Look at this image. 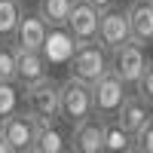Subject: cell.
<instances>
[{"mask_svg":"<svg viewBox=\"0 0 153 153\" xmlns=\"http://www.w3.org/2000/svg\"><path fill=\"white\" fill-rule=\"evenodd\" d=\"M25 113L40 126H55L58 120V83L52 76H43L31 86H25Z\"/></svg>","mask_w":153,"mask_h":153,"instance_id":"6da1fadb","label":"cell"},{"mask_svg":"<svg viewBox=\"0 0 153 153\" xmlns=\"http://www.w3.org/2000/svg\"><path fill=\"white\" fill-rule=\"evenodd\" d=\"M92 113V89L83 80L68 76L65 83H58V120H65L71 129L86 123Z\"/></svg>","mask_w":153,"mask_h":153,"instance_id":"7a4b0ae2","label":"cell"},{"mask_svg":"<svg viewBox=\"0 0 153 153\" xmlns=\"http://www.w3.org/2000/svg\"><path fill=\"white\" fill-rule=\"evenodd\" d=\"M110 71V52L98 40L92 43H76L74 52H71V61H68V76L74 80H83L92 86L98 76H104Z\"/></svg>","mask_w":153,"mask_h":153,"instance_id":"3957f363","label":"cell"},{"mask_svg":"<svg viewBox=\"0 0 153 153\" xmlns=\"http://www.w3.org/2000/svg\"><path fill=\"white\" fill-rule=\"evenodd\" d=\"M92 89V113L98 120H113L117 117V110H120V104L126 101V86L113 76L110 71L104 74V76H98V80L89 86Z\"/></svg>","mask_w":153,"mask_h":153,"instance_id":"277c9868","label":"cell"},{"mask_svg":"<svg viewBox=\"0 0 153 153\" xmlns=\"http://www.w3.org/2000/svg\"><path fill=\"white\" fill-rule=\"evenodd\" d=\"M37 126L25 110L12 113V117H6L3 123H0V141H3L12 153H28L34 150V138H37Z\"/></svg>","mask_w":153,"mask_h":153,"instance_id":"5b68a950","label":"cell"},{"mask_svg":"<svg viewBox=\"0 0 153 153\" xmlns=\"http://www.w3.org/2000/svg\"><path fill=\"white\" fill-rule=\"evenodd\" d=\"M144 68H147V55H144V49L135 46V43H126V46L110 52V74L117 76L123 86H135L138 76L144 74Z\"/></svg>","mask_w":153,"mask_h":153,"instance_id":"8992f818","label":"cell"},{"mask_svg":"<svg viewBox=\"0 0 153 153\" xmlns=\"http://www.w3.org/2000/svg\"><path fill=\"white\" fill-rule=\"evenodd\" d=\"M95 40L107 49V52H113V49H120L126 43H132L129 40V19H126V9L120 6H110L104 9L98 16V37Z\"/></svg>","mask_w":153,"mask_h":153,"instance_id":"52a82bcc","label":"cell"},{"mask_svg":"<svg viewBox=\"0 0 153 153\" xmlns=\"http://www.w3.org/2000/svg\"><path fill=\"white\" fill-rule=\"evenodd\" d=\"M98 16L101 12L95 6H89L86 0H74L71 12H68V22H65L71 40L74 43H92L98 37Z\"/></svg>","mask_w":153,"mask_h":153,"instance_id":"ba28073f","label":"cell"},{"mask_svg":"<svg viewBox=\"0 0 153 153\" xmlns=\"http://www.w3.org/2000/svg\"><path fill=\"white\" fill-rule=\"evenodd\" d=\"M49 40V28L37 12H22V19L12 31V46L16 49H28V52H43Z\"/></svg>","mask_w":153,"mask_h":153,"instance_id":"9c48e42d","label":"cell"},{"mask_svg":"<svg viewBox=\"0 0 153 153\" xmlns=\"http://www.w3.org/2000/svg\"><path fill=\"white\" fill-rule=\"evenodd\" d=\"M104 120L89 117L86 123L74 126L68 138V153H104Z\"/></svg>","mask_w":153,"mask_h":153,"instance_id":"30bf717a","label":"cell"},{"mask_svg":"<svg viewBox=\"0 0 153 153\" xmlns=\"http://www.w3.org/2000/svg\"><path fill=\"white\" fill-rule=\"evenodd\" d=\"M126 19H129V40L141 49L150 46L153 43V6L147 0H129Z\"/></svg>","mask_w":153,"mask_h":153,"instance_id":"8fae6325","label":"cell"},{"mask_svg":"<svg viewBox=\"0 0 153 153\" xmlns=\"http://www.w3.org/2000/svg\"><path fill=\"white\" fill-rule=\"evenodd\" d=\"M113 123H117L126 135L135 138L138 132L144 129V126L153 123V107H147L138 95H126V101L120 104V110H117V117H113Z\"/></svg>","mask_w":153,"mask_h":153,"instance_id":"7c38bea8","label":"cell"},{"mask_svg":"<svg viewBox=\"0 0 153 153\" xmlns=\"http://www.w3.org/2000/svg\"><path fill=\"white\" fill-rule=\"evenodd\" d=\"M43 76H49V68H46L43 52L16 49V83L31 86V83H37V80H43Z\"/></svg>","mask_w":153,"mask_h":153,"instance_id":"4fadbf2b","label":"cell"},{"mask_svg":"<svg viewBox=\"0 0 153 153\" xmlns=\"http://www.w3.org/2000/svg\"><path fill=\"white\" fill-rule=\"evenodd\" d=\"M34 150L37 153H68V135L58 126H43V129H37Z\"/></svg>","mask_w":153,"mask_h":153,"instance_id":"5bb4252c","label":"cell"},{"mask_svg":"<svg viewBox=\"0 0 153 153\" xmlns=\"http://www.w3.org/2000/svg\"><path fill=\"white\" fill-rule=\"evenodd\" d=\"M71 3L74 0H40V3H37V16L43 19L46 28H65Z\"/></svg>","mask_w":153,"mask_h":153,"instance_id":"9a60e30c","label":"cell"},{"mask_svg":"<svg viewBox=\"0 0 153 153\" xmlns=\"http://www.w3.org/2000/svg\"><path fill=\"white\" fill-rule=\"evenodd\" d=\"M104 153H129L132 150V135H126L113 120H104Z\"/></svg>","mask_w":153,"mask_h":153,"instance_id":"2e32d148","label":"cell"},{"mask_svg":"<svg viewBox=\"0 0 153 153\" xmlns=\"http://www.w3.org/2000/svg\"><path fill=\"white\" fill-rule=\"evenodd\" d=\"M22 0H0V40H9L22 19Z\"/></svg>","mask_w":153,"mask_h":153,"instance_id":"e0dca14e","label":"cell"},{"mask_svg":"<svg viewBox=\"0 0 153 153\" xmlns=\"http://www.w3.org/2000/svg\"><path fill=\"white\" fill-rule=\"evenodd\" d=\"M22 110V89L19 83H0V123Z\"/></svg>","mask_w":153,"mask_h":153,"instance_id":"ac0fdd59","label":"cell"},{"mask_svg":"<svg viewBox=\"0 0 153 153\" xmlns=\"http://www.w3.org/2000/svg\"><path fill=\"white\" fill-rule=\"evenodd\" d=\"M0 83H16V46L0 43Z\"/></svg>","mask_w":153,"mask_h":153,"instance_id":"d6986e66","label":"cell"},{"mask_svg":"<svg viewBox=\"0 0 153 153\" xmlns=\"http://www.w3.org/2000/svg\"><path fill=\"white\" fill-rule=\"evenodd\" d=\"M135 95L141 98L147 107H153V61H147L144 74L138 76V83H135Z\"/></svg>","mask_w":153,"mask_h":153,"instance_id":"ffe728a7","label":"cell"},{"mask_svg":"<svg viewBox=\"0 0 153 153\" xmlns=\"http://www.w3.org/2000/svg\"><path fill=\"white\" fill-rule=\"evenodd\" d=\"M132 150H138V153H153V123L144 126V129L132 138Z\"/></svg>","mask_w":153,"mask_h":153,"instance_id":"44dd1931","label":"cell"},{"mask_svg":"<svg viewBox=\"0 0 153 153\" xmlns=\"http://www.w3.org/2000/svg\"><path fill=\"white\" fill-rule=\"evenodd\" d=\"M86 3H89V6H95L98 12H104V9H110L113 3H117V0H86Z\"/></svg>","mask_w":153,"mask_h":153,"instance_id":"7402d4cb","label":"cell"},{"mask_svg":"<svg viewBox=\"0 0 153 153\" xmlns=\"http://www.w3.org/2000/svg\"><path fill=\"white\" fill-rule=\"evenodd\" d=\"M0 153H12V150H9V147H6L3 141H0Z\"/></svg>","mask_w":153,"mask_h":153,"instance_id":"603a6c76","label":"cell"},{"mask_svg":"<svg viewBox=\"0 0 153 153\" xmlns=\"http://www.w3.org/2000/svg\"><path fill=\"white\" fill-rule=\"evenodd\" d=\"M147 3H150V6H153V0H147Z\"/></svg>","mask_w":153,"mask_h":153,"instance_id":"cb8c5ba5","label":"cell"},{"mask_svg":"<svg viewBox=\"0 0 153 153\" xmlns=\"http://www.w3.org/2000/svg\"><path fill=\"white\" fill-rule=\"evenodd\" d=\"M28 153H37V150H28Z\"/></svg>","mask_w":153,"mask_h":153,"instance_id":"d4e9b609","label":"cell"},{"mask_svg":"<svg viewBox=\"0 0 153 153\" xmlns=\"http://www.w3.org/2000/svg\"><path fill=\"white\" fill-rule=\"evenodd\" d=\"M129 153H138V150H129Z\"/></svg>","mask_w":153,"mask_h":153,"instance_id":"484cf974","label":"cell"}]
</instances>
